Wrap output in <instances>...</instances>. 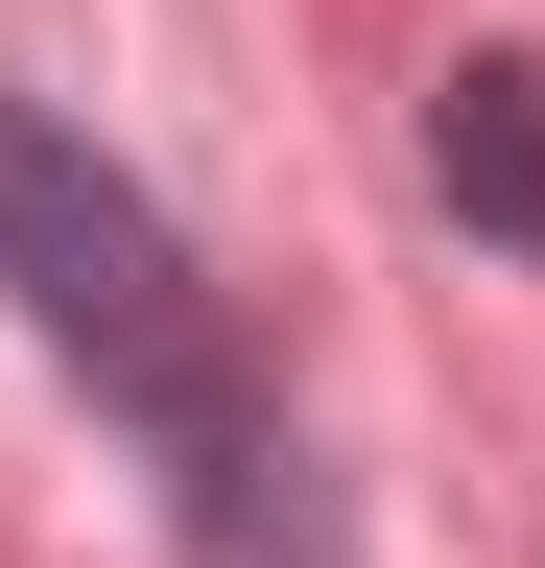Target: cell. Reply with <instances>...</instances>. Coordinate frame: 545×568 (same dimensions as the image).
Instances as JSON below:
<instances>
[{
    "mask_svg": "<svg viewBox=\"0 0 545 568\" xmlns=\"http://www.w3.org/2000/svg\"><path fill=\"white\" fill-rule=\"evenodd\" d=\"M427 190H451L498 261H545V71H522V48H474L451 95H427Z\"/></svg>",
    "mask_w": 545,
    "mask_h": 568,
    "instance_id": "obj_2",
    "label": "cell"
},
{
    "mask_svg": "<svg viewBox=\"0 0 545 568\" xmlns=\"http://www.w3.org/2000/svg\"><path fill=\"white\" fill-rule=\"evenodd\" d=\"M0 284H24V332L95 379V426L190 497V545H238V568H261V545L309 521V497H285V426H261L238 308L190 284V237L95 166L72 119H0Z\"/></svg>",
    "mask_w": 545,
    "mask_h": 568,
    "instance_id": "obj_1",
    "label": "cell"
}]
</instances>
